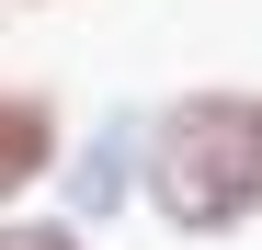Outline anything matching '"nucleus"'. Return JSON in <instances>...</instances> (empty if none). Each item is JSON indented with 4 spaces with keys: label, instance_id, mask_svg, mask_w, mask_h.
<instances>
[{
    "label": "nucleus",
    "instance_id": "f03ea898",
    "mask_svg": "<svg viewBox=\"0 0 262 250\" xmlns=\"http://www.w3.org/2000/svg\"><path fill=\"white\" fill-rule=\"evenodd\" d=\"M46 171H57V103L0 80V205H12L23 182H46Z\"/></svg>",
    "mask_w": 262,
    "mask_h": 250
},
{
    "label": "nucleus",
    "instance_id": "7ed1b4c3",
    "mask_svg": "<svg viewBox=\"0 0 262 250\" xmlns=\"http://www.w3.org/2000/svg\"><path fill=\"white\" fill-rule=\"evenodd\" d=\"M0 250H92L80 228H0Z\"/></svg>",
    "mask_w": 262,
    "mask_h": 250
},
{
    "label": "nucleus",
    "instance_id": "f257e3e1",
    "mask_svg": "<svg viewBox=\"0 0 262 250\" xmlns=\"http://www.w3.org/2000/svg\"><path fill=\"white\" fill-rule=\"evenodd\" d=\"M148 205L183 239H228L262 205V91H183L148 137Z\"/></svg>",
    "mask_w": 262,
    "mask_h": 250
}]
</instances>
